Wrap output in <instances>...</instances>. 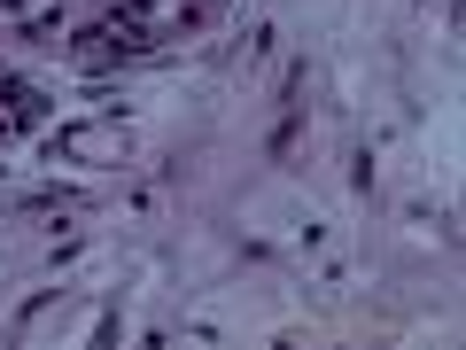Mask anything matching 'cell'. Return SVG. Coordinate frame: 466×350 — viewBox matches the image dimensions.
<instances>
[{"mask_svg":"<svg viewBox=\"0 0 466 350\" xmlns=\"http://www.w3.org/2000/svg\"><path fill=\"white\" fill-rule=\"evenodd\" d=\"M350 187H358V195H373V149L350 156Z\"/></svg>","mask_w":466,"mask_h":350,"instance_id":"7a4b0ae2","label":"cell"},{"mask_svg":"<svg viewBox=\"0 0 466 350\" xmlns=\"http://www.w3.org/2000/svg\"><path fill=\"white\" fill-rule=\"evenodd\" d=\"M296 140H303V117H296V109H280V125H272V156L288 164V156H296Z\"/></svg>","mask_w":466,"mask_h":350,"instance_id":"6da1fadb","label":"cell"},{"mask_svg":"<svg viewBox=\"0 0 466 350\" xmlns=\"http://www.w3.org/2000/svg\"><path fill=\"white\" fill-rule=\"evenodd\" d=\"M303 70H311V63H288V70H280V109H296V94H303Z\"/></svg>","mask_w":466,"mask_h":350,"instance_id":"3957f363","label":"cell"}]
</instances>
